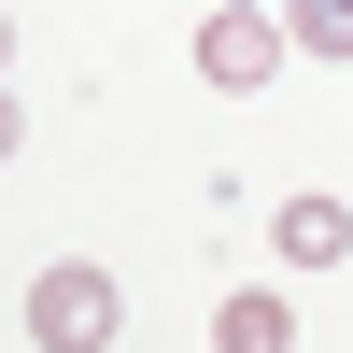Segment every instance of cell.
<instances>
[{
  "instance_id": "cell-1",
  "label": "cell",
  "mask_w": 353,
  "mask_h": 353,
  "mask_svg": "<svg viewBox=\"0 0 353 353\" xmlns=\"http://www.w3.org/2000/svg\"><path fill=\"white\" fill-rule=\"evenodd\" d=\"M113 325H128L113 269H43V283H28V339H43V353H99Z\"/></svg>"
},
{
  "instance_id": "cell-2",
  "label": "cell",
  "mask_w": 353,
  "mask_h": 353,
  "mask_svg": "<svg viewBox=\"0 0 353 353\" xmlns=\"http://www.w3.org/2000/svg\"><path fill=\"white\" fill-rule=\"evenodd\" d=\"M198 71L254 99V85L283 71V14H254V0H212V28H198Z\"/></svg>"
},
{
  "instance_id": "cell-3",
  "label": "cell",
  "mask_w": 353,
  "mask_h": 353,
  "mask_svg": "<svg viewBox=\"0 0 353 353\" xmlns=\"http://www.w3.org/2000/svg\"><path fill=\"white\" fill-rule=\"evenodd\" d=\"M269 241H283V269H339V254H353V212L311 184V198H283V212H269Z\"/></svg>"
},
{
  "instance_id": "cell-4",
  "label": "cell",
  "mask_w": 353,
  "mask_h": 353,
  "mask_svg": "<svg viewBox=\"0 0 353 353\" xmlns=\"http://www.w3.org/2000/svg\"><path fill=\"white\" fill-rule=\"evenodd\" d=\"M212 339H226V353H283V339H297V311H283V297H226Z\"/></svg>"
},
{
  "instance_id": "cell-5",
  "label": "cell",
  "mask_w": 353,
  "mask_h": 353,
  "mask_svg": "<svg viewBox=\"0 0 353 353\" xmlns=\"http://www.w3.org/2000/svg\"><path fill=\"white\" fill-rule=\"evenodd\" d=\"M283 28H297L311 57H353V0H283Z\"/></svg>"
},
{
  "instance_id": "cell-6",
  "label": "cell",
  "mask_w": 353,
  "mask_h": 353,
  "mask_svg": "<svg viewBox=\"0 0 353 353\" xmlns=\"http://www.w3.org/2000/svg\"><path fill=\"white\" fill-rule=\"evenodd\" d=\"M14 156H28V113H14V99H0V170H14Z\"/></svg>"
},
{
  "instance_id": "cell-7",
  "label": "cell",
  "mask_w": 353,
  "mask_h": 353,
  "mask_svg": "<svg viewBox=\"0 0 353 353\" xmlns=\"http://www.w3.org/2000/svg\"><path fill=\"white\" fill-rule=\"evenodd\" d=\"M0 71H14V14H0Z\"/></svg>"
}]
</instances>
